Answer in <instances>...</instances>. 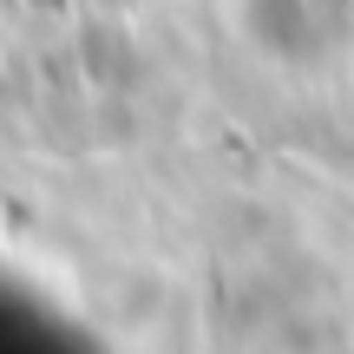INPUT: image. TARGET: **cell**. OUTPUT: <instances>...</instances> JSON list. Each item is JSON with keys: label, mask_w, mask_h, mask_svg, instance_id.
<instances>
[{"label": "cell", "mask_w": 354, "mask_h": 354, "mask_svg": "<svg viewBox=\"0 0 354 354\" xmlns=\"http://www.w3.org/2000/svg\"><path fill=\"white\" fill-rule=\"evenodd\" d=\"M348 86H354V66H348Z\"/></svg>", "instance_id": "obj_2"}, {"label": "cell", "mask_w": 354, "mask_h": 354, "mask_svg": "<svg viewBox=\"0 0 354 354\" xmlns=\"http://www.w3.org/2000/svg\"><path fill=\"white\" fill-rule=\"evenodd\" d=\"M236 46L269 79H328L354 66V0H223Z\"/></svg>", "instance_id": "obj_1"}]
</instances>
